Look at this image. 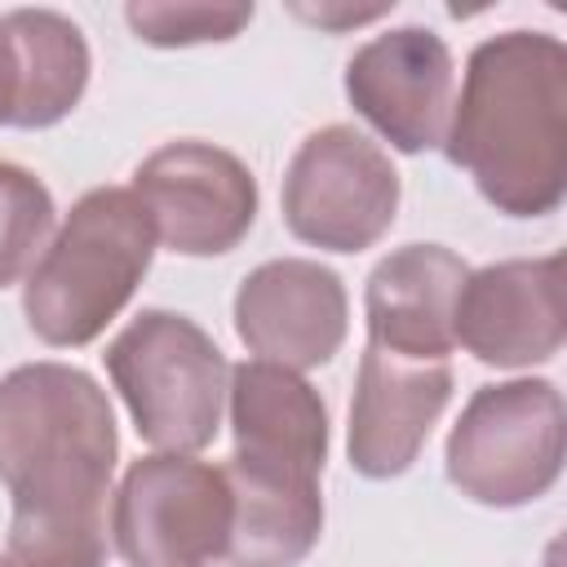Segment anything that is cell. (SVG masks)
Masks as SVG:
<instances>
[{
	"label": "cell",
	"mask_w": 567,
	"mask_h": 567,
	"mask_svg": "<svg viewBox=\"0 0 567 567\" xmlns=\"http://www.w3.org/2000/svg\"><path fill=\"white\" fill-rule=\"evenodd\" d=\"M0 567H9V558H4V554H0Z\"/></svg>",
	"instance_id": "obj_20"
},
{
	"label": "cell",
	"mask_w": 567,
	"mask_h": 567,
	"mask_svg": "<svg viewBox=\"0 0 567 567\" xmlns=\"http://www.w3.org/2000/svg\"><path fill=\"white\" fill-rule=\"evenodd\" d=\"M465 279L470 266L447 244L385 252L363 284L368 341L412 359H447L456 350V297Z\"/></svg>",
	"instance_id": "obj_14"
},
{
	"label": "cell",
	"mask_w": 567,
	"mask_h": 567,
	"mask_svg": "<svg viewBox=\"0 0 567 567\" xmlns=\"http://www.w3.org/2000/svg\"><path fill=\"white\" fill-rule=\"evenodd\" d=\"M292 13L319 31H350V27H368L385 13H394V0L390 4H341V0H328V4H292Z\"/></svg>",
	"instance_id": "obj_19"
},
{
	"label": "cell",
	"mask_w": 567,
	"mask_h": 567,
	"mask_svg": "<svg viewBox=\"0 0 567 567\" xmlns=\"http://www.w3.org/2000/svg\"><path fill=\"white\" fill-rule=\"evenodd\" d=\"M399 168L354 124H323L306 133L279 186L288 235L337 257L381 244L399 217Z\"/></svg>",
	"instance_id": "obj_6"
},
{
	"label": "cell",
	"mask_w": 567,
	"mask_h": 567,
	"mask_svg": "<svg viewBox=\"0 0 567 567\" xmlns=\"http://www.w3.org/2000/svg\"><path fill=\"white\" fill-rule=\"evenodd\" d=\"M230 465L319 483L328 465V403L292 368L244 359L230 368Z\"/></svg>",
	"instance_id": "obj_13"
},
{
	"label": "cell",
	"mask_w": 567,
	"mask_h": 567,
	"mask_svg": "<svg viewBox=\"0 0 567 567\" xmlns=\"http://www.w3.org/2000/svg\"><path fill=\"white\" fill-rule=\"evenodd\" d=\"M230 483V567H297L323 536V492L319 483L257 474L239 465H221Z\"/></svg>",
	"instance_id": "obj_16"
},
{
	"label": "cell",
	"mask_w": 567,
	"mask_h": 567,
	"mask_svg": "<svg viewBox=\"0 0 567 567\" xmlns=\"http://www.w3.org/2000/svg\"><path fill=\"white\" fill-rule=\"evenodd\" d=\"M226 470L182 452L137 456L111 496V540L128 567H208L230 545Z\"/></svg>",
	"instance_id": "obj_7"
},
{
	"label": "cell",
	"mask_w": 567,
	"mask_h": 567,
	"mask_svg": "<svg viewBox=\"0 0 567 567\" xmlns=\"http://www.w3.org/2000/svg\"><path fill=\"white\" fill-rule=\"evenodd\" d=\"M452 385L456 377L447 359H412L363 341L354 394H350V425H346L350 470L372 483L408 474L430 430L447 412Z\"/></svg>",
	"instance_id": "obj_11"
},
{
	"label": "cell",
	"mask_w": 567,
	"mask_h": 567,
	"mask_svg": "<svg viewBox=\"0 0 567 567\" xmlns=\"http://www.w3.org/2000/svg\"><path fill=\"white\" fill-rule=\"evenodd\" d=\"M53 190L22 164L0 159V288L18 284L49 244Z\"/></svg>",
	"instance_id": "obj_17"
},
{
	"label": "cell",
	"mask_w": 567,
	"mask_h": 567,
	"mask_svg": "<svg viewBox=\"0 0 567 567\" xmlns=\"http://www.w3.org/2000/svg\"><path fill=\"white\" fill-rule=\"evenodd\" d=\"M341 89L354 115H363L399 155H421L443 146L456 62L439 31L408 22L363 40L346 62Z\"/></svg>",
	"instance_id": "obj_9"
},
{
	"label": "cell",
	"mask_w": 567,
	"mask_h": 567,
	"mask_svg": "<svg viewBox=\"0 0 567 567\" xmlns=\"http://www.w3.org/2000/svg\"><path fill=\"white\" fill-rule=\"evenodd\" d=\"M93 75L84 31L58 9L0 13V128L62 124Z\"/></svg>",
	"instance_id": "obj_15"
},
{
	"label": "cell",
	"mask_w": 567,
	"mask_h": 567,
	"mask_svg": "<svg viewBox=\"0 0 567 567\" xmlns=\"http://www.w3.org/2000/svg\"><path fill=\"white\" fill-rule=\"evenodd\" d=\"M252 4H208V0H133L124 4L128 31L151 49L226 44L252 22Z\"/></svg>",
	"instance_id": "obj_18"
},
{
	"label": "cell",
	"mask_w": 567,
	"mask_h": 567,
	"mask_svg": "<svg viewBox=\"0 0 567 567\" xmlns=\"http://www.w3.org/2000/svg\"><path fill=\"white\" fill-rule=\"evenodd\" d=\"M115 461V408L84 368L58 359L9 368L0 377L9 567H106Z\"/></svg>",
	"instance_id": "obj_1"
},
{
	"label": "cell",
	"mask_w": 567,
	"mask_h": 567,
	"mask_svg": "<svg viewBox=\"0 0 567 567\" xmlns=\"http://www.w3.org/2000/svg\"><path fill=\"white\" fill-rule=\"evenodd\" d=\"M230 319L252 359L310 372L346 346L350 297L332 266L315 257H270L239 279Z\"/></svg>",
	"instance_id": "obj_10"
},
{
	"label": "cell",
	"mask_w": 567,
	"mask_h": 567,
	"mask_svg": "<svg viewBox=\"0 0 567 567\" xmlns=\"http://www.w3.org/2000/svg\"><path fill=\"white\" fill-rule=\"evenodd\" d=\"M567 456V408L549 377L478 385L443 443L447 483L483 509H523L554 492Z\"/></svg>",
	"instance_id": "obj_5"
},
{
	"label": "cell",
	"mask_w": 567,
	"mask_h": 567,
	"mask_svg": "<svg viewBox=\"0 0 567 567\" xmlns=\"http://www.w3.org/2000/svg\"><path fill=\"white\" fill-rule=\"evenodd\" d=\"M133 195L151 213L155 239L177 257H221L239 248L261 204L252 168L235 151L199 137L155 146L133 168Z\"/></svg>",
	"instance_id": "obj_8"
},
{
	"label": "cell",
	"mask_w": 567,
	"mask_h": 567,
	"mask_svg": "<svg viewBox=\"0 0 567 567\" xmlns=\"http://www.w3.org/2000/svg\"><path fill=\"white\" fill-rule=\"evenodd\" d=\"M567 341L563 257H505L470 270L456 297V346L483 368H536Z\"/></svg>",
	"instance_id": "obj_12"
},
{
	"label": "cell",
	"mask_w": 567,
	"mask_h": 567,
	"mask_svg": "<svg viewBox=\"0 0 567 567\" xmlns=\"http://www.w3.org/2000/svg\"><path fill=\"white\" fill-rule=\"evenodd\" d=\"M155 226L133 186L84 190L22 284V319L53 350L97 341L155 261Z\"/></svg>",
	"instance_id": "obj_3"
},
{
	"label": "cell",
	"mask_w": 567,
	"mask_h": 567,
	"mask_svg": "<svg viewBox=\"0 0 567 567\" xmlns=\"http://www.w3.org/2000/svg\"><path fill=\"white\" fill-rule=\"evenodd\" d=\"M102 363L137 439L155 452L195 456L217 439L230 363L190 315L142 310L111 337Z\"/></svg>",
	"instance_id": "obj_4"
},
{
	"label": "cell",
	"mask_w": 567,
	"mask_h": 567,
	"mask_svg": "<svg viewBox=\"0 0 567 567\" xmlns=\"http://www.w3.org/2000/svg\"><path fill=\"white\" fill-rule=\"evenodd\" d=\"M443 155L505 217L558 213L567 195V44L549 31H501L470 49Z\"/></svg>",
	"instance_id": "obj_2"
}]
</instances>
